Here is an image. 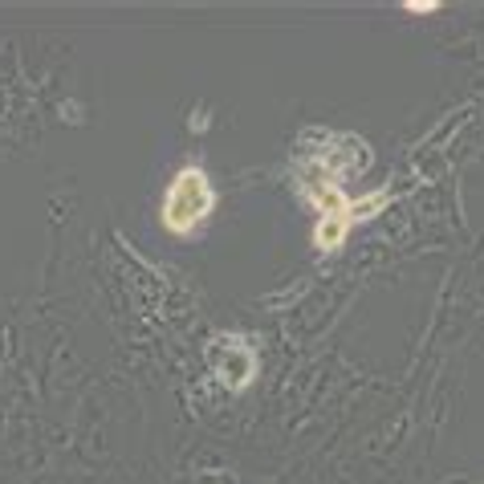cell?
Segmentation results:
<instances>
[{"label": "cell", "instance_id": "1", "mask_svg": "<svg viewBox=\"0 0 484 484\" xmlns=\"http://www.w3.org/2000/svg\"><path fill=\"white\" fill-rule=\"evenodd\" d=\"M212 208H216V191H212V179L204 167H183L176 179H171V187H167V196H163V228L167 232H176V236H187V232H196L200 224L212 216Z\"/></svg>", "mask_w": 484, "mask_h": 484}, {"label": "cell", "instance_id": "2", "mask_svg": "<svg viewBox=\"0 0 484 484\" xmlns=\"http://www.w3.org/2000/svg\"><path fill=\"white\" fill-rule=\"evenodd\" d=\"M403 8H407V12H436L440 4H436V0H423V4H419V0H407Z\"/></svg>", "mask_w": 484, "mask_h": 484}]
</instances>
